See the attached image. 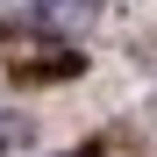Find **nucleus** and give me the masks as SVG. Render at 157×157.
<instances>
[{"instance_id":"f257e3e1","label":"nucleus","mask_w":157,"mask_h":157,"mask_svg":"<svg viewBox=\"0 0 157 157\" xmlns=\"http://www.w3.org/2000/svg\"><path fill=\"white\" fill-rule=\"evenodd\" d=\"M0 136H7V114H0Z\"/></svg>"}]
</instances>
